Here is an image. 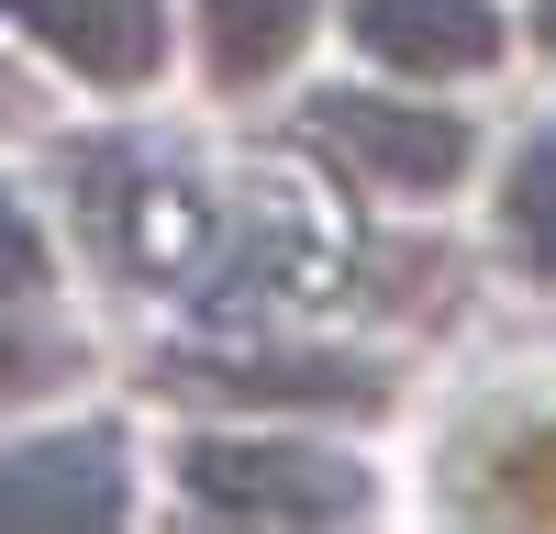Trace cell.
Returning a JSON list of instances; mask_svg holds the SVG:
<instances>
[{
	"label": "cell",
	"instance_id": "1",
	"mask_svg": "<svg viewBox=\"0 0 556 534\" xmlns=\"http://www.w3.org/2000/svg\"><path fill=\"white\" fill-rule=\"evenodd\" d=\"M178 490L223 523H356L379 501V479L323 434H190Z\"/></svg>",
	"mask_w": 556,
	"mask_h": 534
},
{
	"label": "cell",
	"instance_id": "2",
	"mask_svg": "<svg viewBox=\"0 0 556 534\" xmlns=\"http://www.w3.org/2000/svg\"><path fill=\"white\" fill-rule=\"evenodd\" d=\"M312 134L390 201H445L479 167V123L445 112V101H412V89H323Z\"/></svg>",
	"mask_w": 556,
	"mask_h": 534
},
{
	"label": "cell",
	"instance_id": "3",
	"mask_svg": "<svg viewBox=\"0 0 556 534\" xmlns=\"http://www.w3.org/2000/svg\"><path fill=\"white\" fill-rule=\"evenodd\" d=\"M134 512V434L123 423H34L0 445V534H89Z\"/></svg>",
	"mask_w": 556,
	"mask_h": 534
},
{
	"label": "cell",
	"instance_id": "4",
	"mask_svg": "<svg viewBox=\"0 0 556 534\" xmlns=\"http://www.w3.org/2000/svg\"><path fill=\"white\" fill-rule=\"evenodd\" d=\"M0 23H12L23 44L56 78L101 89V101H134V89L167 78V0H0Z\"/></svg>",
	"mask_w": 556,
	"mask_h": 534
},
{
	"label": "cell",
	"instance_id": "5",
	"mask_svg": "<svg viewBox=\"0 0 556 534\" xmlns=\"http://www.w3.org/2000/svg\"><path fill=\"white\" fill-rule=\"evenodd\" d=\"M345 44L379 78H490L513 56V12L501 0H345Z\"/></svg>",
	"mask_w": 556,
	"mask_h": 534
},
{
	"label": "cell",
	"instance_id": "6",
	"mask_svg": "<svg viewBox=\"0 0 556 534\" xmlns=\"http://www.w3.org/2000/svg\"><path fill=\"white\" fill-rule=\"evenodd\" d=\"M323 23V0H190V34H201V78L212 89H267L301 67V44Z\"/></svg>",
	"mask_w": 556,
	"mask_h": 534
},
{
	"label": "cell",
	"instance_id": "7",
	"mask_svg": "<svg viewBox=\"0 0 556 534\" xmlns=\"http://www.w3.org/2000/svg\"><path fill=\"white\" fill-rule=\"evenodd\" d=\"M490 212H501V245H513V267L556 290V112L523 134L513 156H501V201H490Z\"/></svg>",
	"mask_w": 556,
	"mask_h": 534
},
{
	"label": "cell",
	"instance_id": "8",
	"mask_svg": "<svg viewBox=\"0 0 556 534\" xmlns=\"http://www.w3.org/2000/svg\"><path fill=\"white\" fill-rule=\"evenodd\" d=\"M56 290V234H45V212L0 178V301H34Z\"/></svg>",
	"mask_w": 556,
	"mask_h": 534
},
{
	"label": "cell",
	"instance_id": "9",
	"mask_svg": "<svg viewBox=\"0 0 556 534\" xmlns=\"http://www.w3.org/2000/svg\"><path fill=\"white\" fill-rule=\"evenodd\" d=\"M34 390H45V345L12 323V301H0V412H23Z\"/></svg>",
	"mask_w": 556,
	"mask_h": 534
},
{
	"label": "cell",
	"instance_id": "10",
	"mask_svg": "<svg viewBox=\"0 0 556 534\" xmlns=\"http://www.w3.org/2000/svg\"><path fill=\"white\" fill-rule=\"evenodd\" d=\"M523 23H534V44L556 56V0H523Z\"/></svg>",
	"mask_w": 556,
	"mask_h": 534
},
{
	"label": "cell",
	"instance_id": "11",
	"mask_svg": "<svg viewBox=\"0 0 556 534\" xmlns=\"http://www.w3.org/2000/svg\"><path fill=\"white\" fill-rule=\"evenodd\" d=\"M0 112H12V67H0Z\"/></svg>",
	"mask_w": 556,
	"mask_h": 534
}]
</instances>
